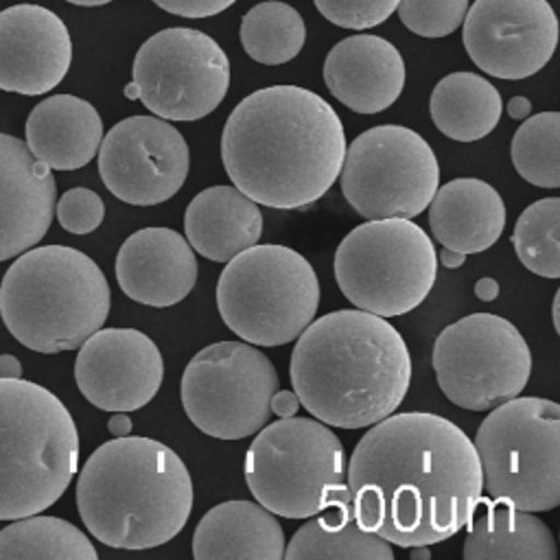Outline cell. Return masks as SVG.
<instances>
[{
    "label": "cell",
    "mask_w": 560,
    "mask_h": 560,
    "mask_svg": "<svg viewBox=\"0 0 560 560\" xmlns=\"http://www.w3.org/2000/svg\"><path fill=\"white\" fill-rule=\"evenodd\" d=\"M138 98L164 120H199L230 88V61L206 33L175 26L151 35L136 52Z\"/></svg>",
    "instance_id": "5bb4252c"
},
{
    "label": "cell",
    "mask_w": 560,
    "mask_h": 560,
    "mask_svg": "<svg viewBox=\"0 0 560 560\" xmlns=\"http://www.w3.org/2000/svg\"><path fill=\"white\" fill-rule=\"evenodd\" d=\"M223 324L254 346H282L315 319L319 280L311 262L287 245H252L230 258L217 282Z\"/></svg>",
    "instance_id": "9c48e42d"
},
{
    "label": "cell",
    "mask_w": 560,
    "mask_h": 560,
    "mask_svg": "<svg viewBox=\"0 0 560 560\" xmlns=\"http://www.w3.org/2000/svg\"><path fill=\"white\" fill-rule=\"evenodd\" d=\"M339 182L363 219H413L438 190L440 164L413 129L378 125L346 147Z\"/></svg>",
    "instance_id": "7c38bea8"
},
{
    "label": "cell",
    "mask_w": 560,
    "mask_h": 560,
    "mask_svg": "<svg viewBox=\"0 0 560 560\" xmlns=\"http://www.w3.org/2000/svg\"><path fill=\"white\" fill-rule=\"evenodd\" d=\"M287 560H392V542L361 527L354 518L352 503H332L291 536L284 547Z\"/></svg>",
    "instance_id": "4316f807"
},
{
    "label": "cell",
    "mask_w": 560,
    "mask_h": 560,
    "mask_svg": "<svg viewBox=\"0 0 560 560\" xmlns=\"http://www.w3.org/2000/svg\"><path fill=\"white\" fill-rule=\"evenodd\" d=\"M55 214L63 230L72 234H90L103 223L105 203L94 190L77 186L61 195L55 203Z\"/></svg>",
    "instance_id": "e575fe53"
},
{
    "label": "cell",
    "mask_w": 560,
    "mask_h": 560,
    "mask_svg": "<svg viewBox=\"0 0 560 560\" xmlns=\"http://www.w3.org/2000/svg\"><path fill=\"white\" fill-rule=\"evenodd\" d=\"M560 199L547 197L527 206L514 225L512 245L523 262L536 276L560 278Z\"/></svg>",
    "instance_id": "4dcf8cb0"
},
{
    "label": "cell",
    "mask_w": 560,
    "mask_h": 560,
    "mask_svg": "<svg viewBox=\"0 0 560 560\" xmlns=\"http://www.w3.org/2000/svg\"><path fill=\"white\" fill-rule=\"evenodd\" d=\"M438 276L429 234L411 219H370L335 252V280L361 311L398 317L424 302Z\"/></svg>",
    "instance_id": "30bf717a"
},
{
    "label": "cell",
    "mask_w": 560,
    "mask_h": 560,
    "mask_svg": "<svg viewBox=\"0 0 560 560\" xmlns=\"http://www.w3.org/2000/svg\"><path fill=\"white\" fill-rule=\"evenodd\" d=\"M440 262L446 267V269H457L466 262V254L462 252H455V249H448V247H442L440 252Z\"/></svg>",
    "instance_id": "b9f144b4"
},
{
    "label": "cell",
    "mask_w": 560,
    "mask_h": 560,
    "mask_svg": "<svg viewBox=\"0 0 560 560\" xmlns=\"http://www.w3.org/2000/svg\"><path fill=\"white\" fill-rule=\"evenodd\" d=\"M346 153L343 125L328 101L298 85H269L228 116L221 160L256 203L304 208L330 190Z\"/></svg>",
    "instance_id": "7a4b0ae2"
},
{
    "label": "cell",
    "mask_w": 560,
    "mask_h": 560,
    "mask_svg": "<svg viewBox=\"0 0 560 560\" xmlns=\"http://www.w3.org/2000/svg\"><path fill=\"white\" fill-rule=\"evenodd\" d=\"M276 389L273 363L247 341L210 343L182 374L186 416L201 433L217 440H243L265 427Z\"/></svg>",
    "instance_id": "8fae6325"
},
{
    "label": "cell",
    "mask_w": 560,
    "mask_h": 560,
    "mask_svg": "<svg viewBox=\"0 0 560 560\" xmlns=\"http://www.w3.org/2000/svg\"><path fill=\"white\" fill-rule=\"evenodd\" d=\"M400 22L420 37H446L468 11V0H398Z\"/></svg>",
    "instance_id": "d6a6232c"
},
{
    "label": "cell",
    "mask_w": 560,
    "mask_h": 560,
    "mask_svg": "<svg viewBox=\"0 0 560 560\" xmlns=\"http://www.w3.org/2000/svg\"><path fill=\"white\" fill-rule=\"evenodd\" d=\"M188 245L203 258L228 262L258 243L262 212L236 186H210L192 197L184 214Z\"/></svg>",
    "instance_id": "d4e9b609"
},
{
    "label": "cell",
    "mask_w": 560,
    "mask_h": 560,
    "mask_svg": "<svg viewBox=\"0 0 560 560\" xmlns=\"http://www.w3.org/2000/svg\"><path fill=\"white\" fill-rule=\"evenodd\" d=\"M109 284L101 267L66 245L26 249L0 284V315L28 350L57 354L79 348L109 313Z\"/></svg>",
    "instance_id": "5b68a950"
},
{
    "label": "cell",
    "mask_w": 560,
    "mask_h": 560,
    "mask_svg": "<svg viewBox=\"0 0 560 560\" xmlns=\"http://www.w3.org/2000/svg\"><path fill=\"white\" fill-rule=\"evenodd\" d=\"M324 81L341 105L357 114H378L402 92L405 61L385 37L350 35L326 55Z\"/></svg>",
    "instance_id": "44dd1931"
},
{
    "label": "cell",
    "mask_w": 560,
    "mask_h": 560,
    "mask_svg": "<svg viewBox=\"0 0 560 560\" xmlns=\"http://www.w3.org/2000/svg\"><path fill=\"white\" fill-rule=\"evenodd\" d=\"M256 433L243 472L254 499L271 514L308 518L350 501L343 444L317 418L287 416Z\"/></svg>",
    "instance_id": "52a82bcc"
},
{
    "label": "cell",
    "mask_w": 560,
    "mask_h": 560,
    "mask_svg": "<svg viewBox=\"0 0 560 560\" xmlns=\"http://www.w3.org/2000/svg\"><path fill=\"white\" fill-rule=\"evenodd\" d=\"M429 112L446 138L475 142L497 127L503 103L499 90L481 74L453 72L433 88Z\"/></svg>",
    "instance_id": "83f0119b"
},
{
    "label": "cell",
    "mask_w": 560,
    "mask_h": 560,
    "mask_svg": "<svg viewBox=\"0 0 560 560\" xmlns=\"http://www.w3.org/2000/svg\"><path fill=\"white\" fill-rule=\"evenodd\" d=\"M125 96L127 98H131V101H136L138 98V85L131 81V83H127V88H125Z\"/></svg>",
    "instance_id": "f6af8a7d"
},
{
    "label": "cell",
    "mask_w": 560,
    "mask_h": 560,
    "mask_svg": "<svg viewBox=\"0 0 560 560\" xmlns=\"http://www.w3.org/2000/svg\"><path fill=\"white\" fill-rule=\"evenodd\" d=\"M28 151L50 171L85 166L103 140V122L92 103L55 94L37 103L24 125Z\"/></svg>",
    "instance_id": "603a6c76"
},
{
    "label": "cell",
    "mask_w": 560,
    "mask_h": 560,
    "mask_svg": "<svg viewBox=\"0 0 560 560\" xmlns=\"http://www.w3.org/2000/svg\"><path fill=\"white\" fill-rule=\"evenodd\" d=\"M427 208L435 241L466 256L492 247L505 228L503 199L483 179H451L433 192Z\"/></svg>",
    "instance_id": "7402d4cb"
},
{
    "label": "cell",
    "mask_w": 560,
    "mask_h": 560,
    "mask_svg": "<svg viewBox=\"0 0 560 560\" xmlns=\"http://www.w3.org/2000/svg\"><path fill=\"white\" fill-rule=\"evenodd\" d=\"M529 112H532L529 98H525V96H512V98L508 101V114H510L514 120H525V118L529 116Z\"/></svg>",
    "instance_id": "60d3db41"
},
{
    "label": "cell",
    "mask_w": 560,
    "mask_h": 560,
    "mask_svg": "<svg viewBox=\"0 0 560 560\" xmlns=\"http://www.w3.org/2000/svg\"><path fill=\"white\" fill-rule=\"evenodd\" d=\"M433 370L451 402L468 411H490L523 392L532 374V352L512 322L472 313L438 335Z\"/></svg>",
    "instance_id": "4fadbf2b"
},
{
    "label": "cell",
    "mask_w": 560,
    "mask_h": 560,
    "mask_svg": "<svg viewBox=\"0 0 560 560\" xmlns=\"http://www.w3.org/2000/svg\"><path fill=\"white\" fill-rule=\"evenodd\" d=\"M164 378L162 352L136 328H98L74 361V381L103 411H136L153 400Z\"/></svg>",
    "instance_id": "e0dca14e"
},
{
    "label": "cell",
    "mask_w": 560,
    "mask_h": 560,
    "mask_svg": "<svg viewBox=\"0 0 560 560\" xmlns=\"http://www.w3.org/2000/svg\"><path fill=\"white\" fill-rule=\"evenodd\" d=\"M107 431L114 438L129 435L131 433V418L127 416V411H114V416L107 420Z\"/></svg>",
    "instance_id": "74e56055"
},
{
    "label": "cell",
    "mask_w": 560,
    "mask_h": 560,
    "mask_svg": "<svg viewBox=\"0 0 560 560\" xmlns=\"http://www.w3.org/2000/svg\"><path fill=\"white\" fill-rule=\"evenodd\" d=\"M0 558L96 560L98 551L70 521L37 512L0 529Z\"/></svg>",
    "instance_id": "f1b7e54d"
},
{
    "label": "cell",
    "mask_w": 560,
    "mask_h": 560,
    "mask_svg": "<svg viewBox=\"0 0 560 560\" xmlns=\"http://www.w3.org/2000/svg\"><path fill=\"white\" fill-rule=\"evenodd\" d=\"M98 173L107 190L120 201L158 206L184 186L188 144L160 116H129L101 140Z\"/></svg>",
    "instance_id": "9a60e30c"
},
{
    "label": "cell",
    "mask_w": 560,
    "mask_h": 560,
    "mask_svg": "<svg viewBox=\"0 0 560 560\" xmlns=\"http://www.w3.org/2000/svg\"><path fill=\"white\" fill-rule=\"evenodd\" d=\"M153 2L173 15L199 20V18H210L225 11L236 0H153Z\"/></svg>",
    "instance_id": "d590c367"
},
{
    "label": "cell",
    "mask_w": 560,
    "mask_h": 560,
    "mask_svg": "<svg viewBox=\"0 0 560 560\" xmlns=\"http://www.w3.org/2000/svg\"><path fill=\"white\" fill-rule=\"evenodd\" d=\"M192 479L166 444L120 435L83 464L77 508L88 532L114 549H151L175 538L192 510Z\"/></svg>",
    "instance_id": "277c9868"
},
{
    "label": "cell",
    "mask_w": 560,
    "mask_h": 560,
    "mask_svg": "<svg viewBox=\"0 0 560 560\" xmlns=\"http://www.w3.org/2000/svg\"><path fill=\"white\" fill-rule=\"evenodd\" d=\"M556 44L558 18L547 0H475L464 15L468 57L499 79L536 74Z\"/></svg>",
    "instance_id": "2e32d148"
},
{
    "label": "cell",
    "mask_w": 560,
    "mask_h": 560,
    "mask_svg": "<svg viewBox=\"0 0 560 560\" xmlns=\"http://www.w3.org/2000/svg\"><path fill=\"white\" fill-rule=\"evenodd\" d=\"M475 295L483 302H492L499 295V282L494 278H479L475 284Z\"/></svg>",
    "instance_id": "f35d334b"
},
{
    "label": "cell",
    "mask_w": 560,
    "mask_h": 560,
    "mask_svg": "<svg viewBox=\"0 0 560 560\" xmlns=\"http://www.w3.org/2000/svg\"><path fill=\"white\" fill-rule=\"evenodd\" d=\"M481 488L525 512L560 503V407L549 398L514 396L481 420L475 435Z\"/></svg>",
    "instance_id": "ba28073f"
},
{
    "label": "cell",
    "mask_w": 560,
    "mask_h": 560,
    "mask_svg": "<svg viewBox=\"0 0 560 560\" xmlns=\"http://www.w3.org/2000/svg\"><path fill=\"white\" fill-rule=\"evenodd\" d=\"M79 468V433L66 405L24 378H0V521L50 508Z\"/></svg>",
    "instance_id": "8992f818"
},
{
    "label": "cell",
    "mask_w": 560,
    "mask_h": 560,
    "mask_svg": "<svg viewBox=\"0 0 560 560\" xmlns=\"http://www.w3.org/2000/svg\"><path fill=\"white\" fill-rule=\"evenodd\" d=\"M317 11L332 24L365 31L383 24L398 7V0H313Z\"/></svg>",
    "instance_id": "836d02e7"
},
{
    "label": "cell",
    "mask_w": 560,
    "mask_h": 560,
    "mask_svg": "<svg viewBox=\"0 0 560 560\" xmlns=\"http://www.w3.org/2000/svg\"><path fill=\"white\" fill-rule=\"evenodd\" d=\"M289 374L300 405L319 422L363 429L405 400L411 357L385 317L341 308L313 319L298 335Z\"/></svg>",
    "instance_id": "3957f363"
},
{
    "label": "cell",
    "mask_w": 560,
    "mask_h": 560,
    "mask_svg": "<svg viewBox=\"0 0 560 560\" xmlns=\"http://www.w3.org/2000/svg\"><path fill=\"white\" fill-rule=\"evenodd\" d=\"M346 483L357 523L398 547L451 538L483 492L472 440L429 411L374 422L346 464Z\"/></svg>",
    "instance_id": "6da1fadb"
},
{
    "label": "cell",
    "mask_w": 560,
    "mask_h": 560,
    "mask_svg": "<svg viewBox=\"0 0 560 560\" xmlns=\"http://www.w3.org/2000/svg\"><path fill=\"white\" fill-rule=\"evenodd\" d=\"M70 4H79V7H101V4H107L112 0H66Z\"/></svg>",
    "instance_id": "ee69618b"
},
{
    "label": "cell",
    "mask_w": 560,
    "mask_h": 560,
    "mask_svg": "<svg viewBox=\"0 0 560 560\" xmlns=\"http://www.w3.org/2000/svg\"><path fill=\"white\" fill-rule=\"evenodd\" d=\"M116 280L133 302L164 308L182 302L197 282V258L171 228H142L116 254Z\"/></svg>",
    "instance_id": "ffe728a7"
},
{
    "label": "cell",
    "mask_w": 560,
    "mask_h": 560,
    "mask_svg": "<svg viewBox=\"0 0 560 560\" xmlns=\"http://www.w3.org/2000/svg\"><path fill=\"white\" fill-rule=\"evenodd\" d=\"M560 114L525 118L512 138V162L518 175L540 188L560 186Z\"/></svg>",
    "instance_id": "1f68e13d"
},
{
    "label": "cell",
    "mask_w": 560,
    "mask_h": 560,
    "mask_svg": "<svg viewBox=\"0 0 560 560\" xmlns=\"http://www.w3.org/2000/svg\"><path fill=\"white\" fill-rule=\"evenodd\" d=\"M0 378H22V363L13 354H0Z\"/></svg>",
    "instance_id": "ab89813d"
},
{
    "label": "cell",
    "mask_w": 560,
    "mask_h": 560,
    "mask_svg": "<svg viewBox=\"0 0 560 560\" xmlns=\"http://www.w3.org/2000/svg\"><path fill=\"white\" fill-rule=\"evenodd\" d=\"M72 61L63 20L39 4L0 11V90L37 96L61 83Z\"/></svg>",
    "instance_id": "ac0fdd59"
},
{
    "label": "cell",
    "mask_w": 560,
    "mask_h": 560,
    "mask_svg": "<svg viewBox=\"0 0 560 560\" xmlns=\"http://www.w3.org/2000/svg\"><path fill=\"white\" fill-rule=\"evenodd\" d=\"M409 549H411V560H429L431 558L429 545H416V547H409Z\"/></svg>",
    "instance_id": "7bdbcfd3"
},
{
    "label": "cell",
    "mask_w": 560,
    "mask_h": 560,
    "mask_svg": "<svg viewBox=\"0 0 560 560\" xmlns=\"http://www.w3.org/2000/svg\"><path fill=\"white\" fill-rule=\"evenodd\" d=\"M57 184L15 136L0 133V262L37 245L48 232Z\"/></svg>",
    "instance_id": "d6986e66"
},
{
    "label": "cell",
    "mask_w": 560,
    "mask_h": 560,
    "mask_svg": "<svg viewBox=\"0 0 560 560\" xmlns=\"http://www.w3.org/2000/svg\"><path fill=\"white\" fill-rule=\"evenodd\" d=\"M306 39L302 15L287 2L267 0L252 7L241 22L245 52L265 66H280L298 57Z\"/></svg>",
    "instance_id": "f546056e"
},
{
    "label": "cell",
    "mask_w": 560,
    "mask_h": 560,
    "mask_svg": "<svg viewBox=\"0 0 560 560\" xmlns=\"http://www.w3.org/2000/svg\"><path fill=\"white\" fill-rule=\"evenodd\" d=\"M466 527V560H556L551 529L532 512L494 499L477 501Z\"/></svg>",
    "instance_id": "484cf974"
},
{
    "label": "cell",
    "mask_w": 560,
    "mask_h": 560,
    "mask_svg": "<svg viewBox=\"0 0 560 560\" xmlns=\"http://www.w3.org/2000/svg\"><path fill=\"white\" fill-rule=\"evenodd\" d=\"M271 413H276L278 418H287V416H295L300 409V398L293 389H276L271 396Z\"/></svg>",
    "instance_id": "8d00e7d4"
},
{
    "label": "cell",
    "mask_w": 560,
    "mask_h": 560,
    "mask_svg": "<svg viewBox=\"0 0 560 560\" xmlns=\"http://www.w3.org/2000/svg\"><path fill=\"white\" fill-rule=\"evenodd\" d=\"M284 547L276 516L252 501H223L210 508L192 534L197 560H282Z\"/></svg>",
    "instance_id": "cb8c5ba5"
}]
</instances>
